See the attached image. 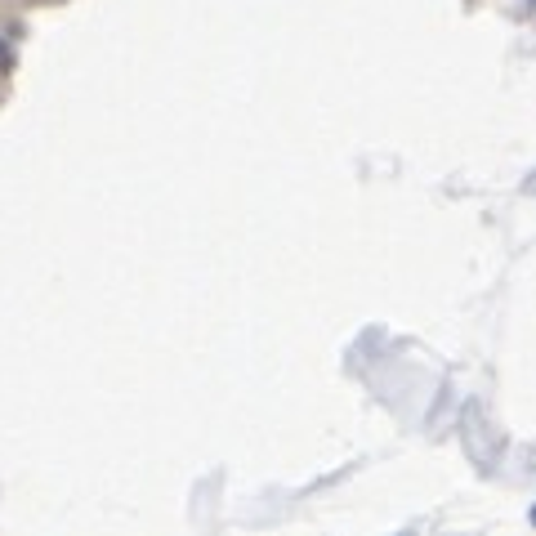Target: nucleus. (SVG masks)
<instances>
[]
</instances>
